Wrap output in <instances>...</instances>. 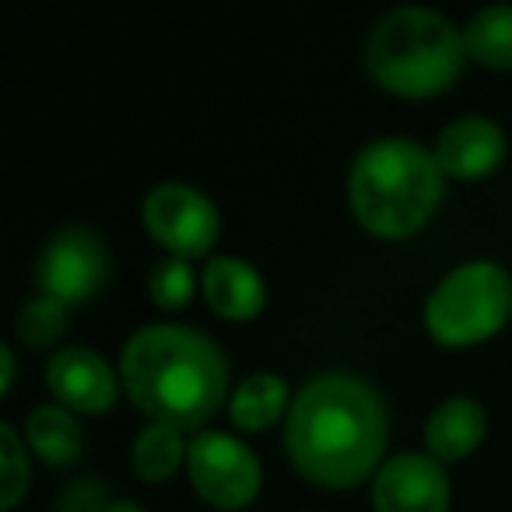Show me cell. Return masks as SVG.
I'll return each instance as SVG.
<instances>
[{
  "label": "cell",
  "mask_w": 512,
  "mask_h": 512,
  "mask_svg": "<svg viewBox=\"0 0 512 512\" xmlns=\"http://www.w3.org/2000/svg\"><path fill=\"white\" fill-rule=\"evenodd\" d=\"M488 435V411L470 397H449L425 421V453L446 467L477 453Z\"/></svg>",
  "instance_id": "cell-13"
},
{
  "label": "cell",
  "mask_w": 512,
  "mask_h": 512,
  "mask_svg": "<svg viewBox=\"0 0 512 512\" xmlns=\"http://www.w3.org/2000/svg\"><path fill=\"white\" fill-rule=\"evenodd\" d=\"M197 292V274H193L190 260L183 256H162L155 267H151V278H148V295L158 309H186Z\"/></svg>",
  "instance_id": "cell-18"
},
{
  "label": "cell",
  "mask_w": 512,
  "mask_h": 512,
  "mask_svg": "<svg viewBox=\"0 0 512 512\" xmlns=\"http://www.w3.org/2000/svg\"><path fill=\"white\" fill-rule=\"evenodd\" d=\"M15 351L8 348V344H4V348H0V369H4V397H8L11 393V386H15Z\"/></svg>",
  "instance_id": "cell-21"
},
{
  "label": "cell",
  "mask_w": 512,
  "mask_h": 512,
  "mask_svg": "<svg viewBox=\"0 0 512 512\" xmlns=\"http://www.w3.org/2000/svg\"><path fill=\"white\" fill-rule=\"evenodd\" d=\"M467 60L488 71H512V4H491L463 25Z\"/></svg>",
  "instance_id": "cell-17"
},
{
  "label": "cell",
  "mask_w": 512,
  "mask_h": 512,
  "mask_svg": "<svg viewBox=\"0 0 512 512\" xmlns=\"http://www.w3.org/2000/svg\"><path fill=\"white\" fill-rule=\"evenodd\" d=\"M25 442L50 467H71L85 449V432H81L74 411L60 404H43L25 421Z\"/></svg>",
  "instance_id": "cell-15"
},
{
  "label": "cell",
  "mask_w": 512,
  "mask_h": 512,
  "mask_svg": "<svg viewBox=\"0 0 512 512\" xmlns=\"http://www.w3.org/2000/svg\"><path fill=\"white\" fill-rule=\"evenodd\" d=\"M292 390L274 372H253L228 397V421L239 432H267L292 411Z\"/></svg>",
  "instance_id": "cell-14"
},
{
  "label": "cell",
  "mask_w": 512,
  "mask_h": 512,
  "mask_svg": "<svg viewBox=\"0 0 512 512\" xmlns=\"http://www.w3.org/2000/svg\"><path fill=\"white\" fill-rule=\"evenodd\" d=\"M467 64L463 29L432 8H393L365 39V71L397 99L449 92Z\"/></svg>",
  "instance_id": "cell-4"
},
{
  "label": "cell",
  "mask_w": 512,
  "mask_h": 512,
  "mask_svg": "<svg viewBox=\"0 0 512 512\" xmlns=\"http://www.w3.org/2000/svg\"><path fill=\"white\" fill-rule=\"evenodd\" d=\"M446 467L428 453H397L372 477V512H449Z\"/></svg>",
  "instance_id": "cell-9"
},
{
  "label": "cell",
  "mask_w": 512,
  "mask_h": 512,
  "mask_svg": "<svg viewBox=\"0 0 512 512\" xmlns=\"http://www.w3.org/2000/svg\"><path fill=\"white\" fill-rule=\"evenodd\" d=\"M512 320V278L491 260L449 271L425 302V327L442 348L484 344Z\"/></svg>",
  "instance_id": "cell-5"
},
{
  "label": "cell",
  "mask_w": 512,
  "mask_h": 512,
  "mask_svg": "<svg viewBox=\"0 0 512 512\" xmlns=\"http://www.w3.org/2000/svg\"><path fill=\"white\" fill-rule=\"evenodd\" d=\"M120 383L137 411L179 432L211 421L225 397H232L221 348L183 323L134 330L120 355Z\"/></svg>",
  "instance_id": "cell-2"
},
{
  "label": "cell",
  "mask_w": 512,
  "mask_h": 512,
  "mask_svg": "<svg viewBox=\"0 0 512 512\" xmlns=\"http://www.w3.org/2000/svg\"><path fill=\"white\" fill-rule=\"evenodd\" d=\"M200 292L214 316L232 323L256 320L267 306V285L253 264L239 256H211L200 274Z\"/></svg>",
  "instance_id": "cell-12"
},
{
  "label": "cell",
  "mask_w": 512,
  "mask_h": 512,
  "mask_svg": "<svg viewBox=\"0 0 512 512\" xmlns=\"http://www.w3.org/2000/svg\"><path fill=\"white\" fill-rule=\"evenodd\" d=\"M439 162L411 137H379L355 155L348 200L358 225L376 239H411L432 221L442 200Z\"/></svg>",
  "instance_id": "cell-3"
},
{
  "label": "cell",
  "mask_w": 512,
  "mask_h": 512,
  "mask_svg": "<svg viewBox=\"0 0 512 512\" xmlns=\"http://www.w3.org/2000/svg\"><path fill=\"white\" fill-rule=\"evenodd\" d=\"M141 221L158 246L183 260L207 256L221 235V214L214 200L186 183H158L155 190H148Z\"/></svg>",
  "instance_id": "cell-7"
},
{
  "label": "cell",
  "mask_w": 512,
  "mask_h": 512,
  "mask_svg": "<svg viewBox=\"0 0 512 512\" xmlns=\"http://www.w3.org/2000/svg\"><path fill=\"white\" fill-rule=\"evenodd\" d=\"M186 449L190 442L183 439V432L162 421H148L141 432L134 435L130 446V467L141 481L162 484L176 474L179 467H186Z\"/></svg>",
  "instance_id": "cell-16"
},
{
  "label": "cell",
  "mask_w": 512,
  "mask_h": 512,
  "mask_svg": "<svg viewBox=\"0 0 512 512\" xmlns=\"http://www.w3.org/2000/svg\"><path fill=\"white\" fill-rule=\"evenodd\" d=\"M102 512H144L137 502H130V498H123V502H113V505H106Z\"/></svg>",
  "instance_id": "cell-22"
},
{
  "label": "cell",
  "mask_w": 512,
  "mask_h": 512,
  "mask_svg": "<svg viewBox=\"0 0 512 512\" xmlns=\"http://www.w3.org/2000/svg\"><path fill=\"white\" fill-rule=\"evenodd\" d=\"M29 484H32L29 449H25L22 435L15 432V425L4 421V425H0V505L11 512L22 502Z\"/></svg>",
  "instance_id": "cell-19"
},
{
  "label": "cell",
  "mask_w": 512,
  "mask_h": 512,
  "mask_svg": "<svg viewBox=\"0 0 512 512\" xmlns=\"http://www.w3.org/2000/svg\"><path fill=\"white\" fill-rule=\"evenodd\" d=\"M64 334H67V306L50 299V295H39V299H32L29 306L18 313V337H22V344H29V348H36V351L53 348Z\"/></svg>",
  "instance_id": "cell-20"
},
{
  "label": "cell",
  "mask_w": 512,
  "mask_h": 512,
  "mask_svg": "<svg viewBox=\"0 0 512 512\" xmlns=\"http://www.w3.org/2000/svg\"><path fill=\"white\" fill-rule=\"evenodd\" d=\"M186 477L193 491L218 512H239L260 495L264 470L256 453L225 432H197L186 449Z\"/></svg>",
  "instance_id": "cell-6"
},
{
  "label": "cell",
  "mask_w": 512,
  "mask_h": 512,
  "mask_svg": "<svg viewBox=\"0 0 512 512\" xmlns=\"http://www.w3.org/2000/svg\"><path fill=\"white\" fill-rule=\"evenodd\" d=\"M46 390L67 411L106 414L120 397V379L99 351L71 344L46 362Z\"/></svg>",
  "instance_id": "cell-10"
},
{
  "label": "cell",
  "mask_w": 512,
  "mask_h": 512,
  "mask_svg": "<svg viewBox=\"0 0 512 512\" xmlns=\"http://www.w3.org/2000/svg\"><path fill=\"white\" fill-rule=\"evenodd\" d=\"M109 281V249L88 225H67L43 246L39 256V288L64 306L88 302Z\"/></svg>",
  "instance_id": "cell-8"
},
{
  "label": "cell",
  "mask_w": 512,
  "mask_h": 512,
  "mask_svg": "<svg viewBox=\"0 0 512 512\" xmlns=\"http://www.w3.org/2000/svg\"><path fill=\"white\" fill-rule=\"evenodd\" d=\"M390 439L386 404L365 379L327 372L295 393L285 418V449L306 481L344 491L379 474Z\"/></svg>",
  "instance_id": "cell-1"
},
{
  "label": "cell",
  "mask_w": 512,
  "mask_h": 512,
  "mask_svg": "<svg viewBox=\"0 0 512 512\" xmlns=\"http://www.w3.org/2000/svg\"><path fill=\"white\" fill-rule=\"evenodd\" d=\"M432 155L442 176L474 183V179H488L491 172H498V165L509 155V137L495 120L463 116L442 130Z\"/></svg>",
  "instance_id": "cell-11"
}]
</instances>
